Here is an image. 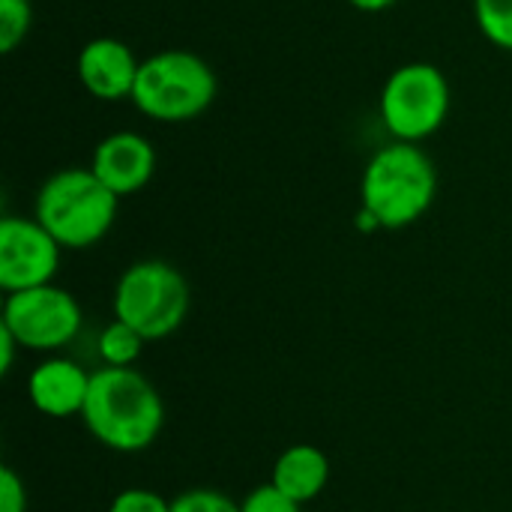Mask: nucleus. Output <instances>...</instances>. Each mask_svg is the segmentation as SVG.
<instances>
[{
    "label": "nucleus",
    "mask_w": 512,
    "mask_h": 512,
    "mask_svg": "<svg viewBox=\"0 0 512 512\" xmlns=\"http://www.w3.org/2000/svg\"><path fill=\"white\" fill-rule=\"evenodd\" d=\"M348 3L360 12H384V9L396 6L399 0H348Z\"/></svg>",
    "instance_id": "21"
},
{
    "label": "nucleus",
    "mask_w": 512,
    "mask_h": 512,
    "mask_svg": "<svg viewBox=\"0 0 512 512\" xmlns=\"http://www.w3.org/2000/svg\"><path fill=\"white\" fill-rule=\"evenodd\" d=\"M81 420L102 447L114 453H141L165 426V402L153 381L135 366H102L90 378Z\"/></svg>",
    "instance_id": "1"
},
{
    "label": "nucleus",
    "mask_w": 512,
    "mask_h": 512,
    "mask_svg": "<svg viewBox=\"0 0 512 512\" xmlns=\"http://www.w3.org/2000/svg\"><path fill=\"white\" fill-rule=\"evenodd\" d=\"M144 345H147V339L135 327H129V324H123V321L114 318L108 327H102L99 342H96V351L102 357V366L132 369L141 360Z\"/></svg>",
    "instance_id": "13"
},
{
    "label": "nucleus",
    "mask_w": 512,
    "mask_h": 512,
    "mask_svg": "<svg viewBox=\"0 0 512 512\" xmlns=\"http://www.w3.org/2000/svg\"><path fill=\"white\" fill-rule=\"evenodd\" d=\"M33 6L30 0H0V51L12 54L30 33Z\"/></svg>",
    "instance_id": "15"
},
{
    "label": "nucleus",
    "mask_w": 512,
    "mask_h": 512,
    "mask_svg": "<svg viewBox=\"0 0 512 512\" xmlns=\"http://www.w3.org/2000/svg\"><path fill=\"white\" fill-rule=\"evenodd\" d=\"M216 93L219 78L204 57L168 48L141 60L129 102L156 123H189L216 102Z\"/></svg>",
    "instance_id": "4"
},
{
    "label": "nucleus",
    "mask_w": 512,
    "mask_h": 512,
    "mask_svg": "<svg viewBox=\"0 0 512 512\" xmlns=\"http://www.w3.org/2000/svg\"><path fill=\"white\" fill-rule=\"evenodd\" d=\"M117 210L120 198L93 168H63L39 186L33 219L63 249H90L114 228Z\"/></svg>",
    "instance_id": "3"
},
{
    "label": "nucleus",
    "mask_w": 512,
    "mask_h": 512,
    "mask_svg": "<svg viewBox=\"0 0 512 512\" xmlns=\"http://www.w3.org/2000/svg\"><path fill=\"white\" fill-rule=\"evenodd\" d=\"M63 246L36 222L24 216L0 219V288L6 294L51 285L60 270Z\"/></svg>",
    "instance_id": "8"
},
{
    "label": "nucleus",
    "mask_w": 512,
    "mask_h": 512,
    "mask_svg": "<svg viewBox=\"0 0 512 512\" xmlns=\"http://www.w3.org/2000/svg\"><path fill=\"white\" fill-rule=\"evenodd\" d=\"M81 306L60 285H39L6 294L0 324L27 351H60L81 333Z\"/></svg>",
    "instance_id": "7"
},
{
    "label": "nucleus",
    "mask_w": 512,
    "mask_h": 512,
    "mask_svg": "<svg viewBox=\"0 0 512 512\" xmlns=\"http://www.w3.org/2000/svg\"><path fill=\"white\" fill-rule=\"evenodd\" d=\"M90 168L117 198H126L141 192L153 180L156 150L141 132L120 129L96 144Z\"/></svg>",
    "instance_id": "10"
},
{
    "label": "nucleus",
    "mask_w": 512,
    "mask_h": 512,
    "mask_svg": "<svg viewBox=\"0 0 512 512\" xmlns=\"http://www.w3.org/2000/svg\"><path fill=\"white\" fill-rule=\"evenodd\" d=\"M240 512H303V504H297L288 495H282L273 483H264V486H255L243 498Z\"/></svg>",
    "instance_id": "17"
},
{
    "label": "nucleus",
    "mask_w": 512,
    "mask_h": 512,
    "mask_svg": "<svg viewBox=\"0 0 512 512\" xmlns=\"http://www.w3.org/2000/svg\"><path fill=\"white\" fill-rule=\"evenodd\" d=\"M438 195V171L420 144L390 141L372 153L360 180V210L381 231H399L429 213Z\"/></svg>",
    "instance_id": "2"
},
{
    "label": "nucleus",
    "mask_w": 512,
    "mask_h": 512,
    "mask_svg": "<svg viewBox=\"0 0 512 512\" xmlns=\"http://www.w3.org/2000/svg\"><path fill=\"white\" fill-rule=\"evenodd\" d=\"M114 318L135 327L147 342L177 333L192 309L186 276L159 258L126 267L114 288Z\"/></svg>",
    "instance_id": "5"
},
{
    "label": "nucleus",
    "mask_w": 512,
    "mask_h": 512,
    "mask_svg": "<svg viewBox=\"0 0 512 512\" xmlns=\"http://www.w3.org/2000/svg\"><path fill=\"white\" fill-rule=\"evenodd\" d=\"M171 512H240V504L219 489H189L171 501Z\"/></svg>",
    "instance_id": "16"
},
{
    "label": "nucleus",
    "mask_w": 512,
    "mask_h": 512,
    "mask_svg": "<svg viewBox=\"0 0 512 512\" xmlns=\"http://www.w3.org/2000/svg\"><path fill=\"white\" fill-rule=\"evenodd\" d=\"M15 348H21V345H18V339H15V336L0 324V372H3V375H9V372H12Z\"/></svg>",
    "instance_id": "20"
},
{
    "label": "nucleus",
    "mask_w": 512,
    "mask_h": 512,
    "mask_svg": "<svg viewBox=\"0 0 512 512\" xmlns=\"http://www.w3.org/2000/svg\"><path fill=\"white\" fill-rule=\"evenodd\" d=\"M141 60L135 51L114 36H96L78 51V81L99 102L132 99Z\"/></svg>",
    "instance_id": "9"
},
{
    "label": "nucleus",
    "mask_w": 512,
    "mask_h": 512,
    "mask_svg": "<svg viewBox=\"0 0 512 512\" xmlns=\"http://www.w3.org/2000/svg\"><path fill=\"white\" fill-rule=\"evenodd\" d=\"M453 105L450 81L435 63H402L396 66L381 87V123L393 141L420 144L432 138Z\"/></svg>",
    "instance_id": "6"
},
{
    "label": "nucleus",
    "mask_w": 512,
    "mask_h": 512,
    "mask_svg": "<svg viewBox=\"0 0 512 512\" xmlns=\"http://www.w3.org/2000/svg\"><path fill=\"white\" fill-rule=\"evenodd\" d=\"M108 512H171V501H165L153 489H123Z\"/></svg>",
    "instance_id": "18"
},
{
    "label": "nucleus",
    "mask_w": 512,
    "mask_h": 512,
    "mask_svg": "<svg viewBox=\"0 0 512 512\" xmlns=\"http://www.w3.org/2000/svg\"><path fill=\"white\" fill-rule=\"evenodd\" d=\"M270 483L291 501L309 504L330 483V459L312 444H294L276 459Z\"/></svg>",
    "instance_id": "12"
},
{
    "label": "nucleus",
    "mask_w": 512,
    "mask_h": 512,
    "mask_svg": "<svg viewBox=\"0 0 512 512\" xmlns=\"http://www.w3.org/2000/svg\"><path fill=\"white\" fill-rule=\"evenodd\" d=\"M90 378L93 372H84L75 360L48 357L30 372L27 396L33 408L45 417H54V420H66L75 414L81 417L87 393H90Z\"/></svg>",
    "instance_id": "11"
},
{
    "label": "nucleus",
    "mask_w": 512,
    "mask_h": 512,
    "mask_svg": "<svg viewBox=\"0 0 512 512\" xmlns=\"http://www.w3.org/2000/svg\"><path fill=\"white\" fill-rule=\"evenodd\" d=\"M0 512H27L24 480L9 465L0 468Z\"/></svg>",
    "instance_id": "19"
},
{
    "label": "nucleus",
    "mask_w": 512,
    "mask_h": 512,
    "mask_svg": "<svg viewBox=\"0 0 512 512\" xmlns=\"http://www.w3.org/2000/svg\"><path fill=\"white\" fill-rule=\"evenodd\" d=\"M480 33L501 51H512V0H474Z\"/></svg>",
    "instance_id": "14"
}]
</instances>
